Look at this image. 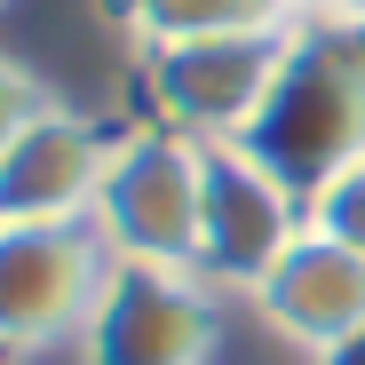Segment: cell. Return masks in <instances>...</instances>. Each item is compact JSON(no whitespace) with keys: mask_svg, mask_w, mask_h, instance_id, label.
Masks as SVG:
<instances>
[{"mask_svg":"<svg viewBox=\"0 0 365 365\" xmlns=\"http://www.w3.org/2000/svg\"><path fill=\"white\" fill-rule=\"evenodd\" d=\"M238 151H255L286 191L310 207L334 175L365 159V24H294L286 64L255 111V128L238 135Z\"/></svg>","mask_w":365,"mask_h":365,"instance_id":"obj_1","label":"cell"},{"mask_svg":"<svg viewBox=\"0 0 365 365\" xmlns=\"http://www.w3.org/2000/svg\"><path fill=\"white\" fill-rule=\"evenodd\" d=\"M199 199H207V143L151 119V128L119 135L103 191H96V238L111 262H159V270H191L199 255Z\"/></svg>","mask_w":365,"mask_h":365,"instance_id":"obj_2","label":"cell"},{"mask_svg":"<svg viewBox=\"0 0 365 365\" xmlns=\"http://www.w3.org/2000/svg\"><path fill=\"white\" fill-rule=\"evenodd\" d=\"M111 247L96 222H0V349H48L88 334Z\"/></svg>","mask_w":365,"mask_h":365,"instance_id":"obj_3","label":"cell"},{"mask_svg":"<svg viewBox=\"0 0 365 365\" xmlns=\"http://www.w3.org/2000/svg\"><path fill=\"white\" fill-rule=\"evenodd\" d=\"M286 40H294V24L143 48V96L159 103L167 128L199 135V143H238V135L255 128V111H262L278 64H286Z\"/></svg>","mask_w":365,"mask_h":365,"instance_id":"obj_4","label":"cell"},{"mask_svg":"<svg viewBox=\"0 0 365 365\" xmlns=\"http://www.w3.org/2000/svg\"><path fill=\"white\" fill-rule=\"evenodd\" d=\"M310 230L286 182L238 143H207V199H199V255L191 270L215 294H262V278L286 262V247Z\"/></svg>","mask_w":365,"mask_h":365,"instance_id":"obj_5","label":"cell"},{"mask_svg":"<svg viewBox=\"0 0 365 365\" xmlns=\"http://www.w3.org/2000/svg\"><path fill=\"white\" fill-rule=\"evenodd\" d=\"M215 326H222V294L199 270L111 262L80 349L88 365H207Z\"/></svg>","mask_w":365,"mask_h":365,"instance_id":"obj_6","label":"cell"},{"mask_svg":"<svg viewBox=\"0 0 365 365\" xmlns=\"http://www.w3.org/2000/svg\"><path fill=\"white\" fill-rule=\"evenodd\" d=\"M111 167V135L96 119L48 103L0 159V222H88Z\"/></svg>","mask_w":365,"mask_h":365,"instance_id":"obj_7","label":"cell"},{"mask_svg":"<svg viewBox=\"0 0 365 365\" xmlns=\"http://www.w3.org/2000/svg\"><path fill=\"white\" fill-rule=\"evenodd\" d=\"M255 310L286 341L318 349V357H341L349 341H365V255L326 238V230H302L286 247V262L262 278Z\"/></svg>","mask_w":365,"mask_h":365,"instance_id":"obj_8","label":"cell"},{"mask_svg":"<svg viewBox=\"0 0 365 365\" xmlns=\"http://www.w3.org/2000/svg\"><path fill=\"white\" fill-rule=\"evenodd\" d=\"M103 16L135 48H175V40H215V32H278V0H103Z\"/></svg>","mask_w":365,"mask_h":365,"instance_id":"obj_9","label":"cell"},{"mask_svg":"<svg viewBox=\"0 0 365 365\" xmlns=\"http://www.w3.org/2000/svg\"><path fill=\"white\" fill-rule=\"evenodd\" d=\"M310 230H326V238H341V247L365 255V159L349 175H334L326 191L310 199Z\"/></svg>","mask_w":365,"mask_h":365,"instance_id":"obj_10","label":"cell"},{"mask_svg":"<svg viewBox=\"0 0 365 365\" xmlns=\"http://www.w3.org/2000/svg\"><path fill=\"white\" fill-rule=\"evenodd\" d=\"M48 111V96H40V80L24 72V64H9V56H0V159H9V143L32 128V119Z\"/></svg>","mask_w":365,"mask_h":365,"instance_id":"obj_11","label":"cell"},{"mask_svg":"<svg viewBox=\"0 0 365 365\" xmlns=\"http://www.w3.org/2000/svg\"><path fill=\"white\" fill-rule=\"evenodd\" d=\"M286 9V24H334V16H349V0H278Z\"/></svg>","mask_w":365,"mask_h":365,"instance_id":"obj_12","label":"cell"},{"mask_svg":"<svg viewBox=\"0 0 365 365\" xmlns=\"http://www.w3.org/2000/svg\"><path fill=\"white\" fill-rule=\"evenodd\" d=\"M349 24H365V0H349Z\"/></svg>","mask_w":365,"mask_h":365,"instance_id":"obj_13","label":"cell"}]
</instances>
